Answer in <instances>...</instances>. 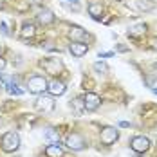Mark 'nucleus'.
<instances>
[{
    "label": "nucleus",
    "instance_id": "obj_1",
    "mask_svg": "<svg viewBox=\"0 0 157 157\" xmlns=\"http://www.w3.org/2000/svg\"><path fill=\"white\" fill-rule=\"evenodd\" d=\"M47 85L49 81L44 76H40V74H34V76H31L29 78V81H27V90L31 92V94H44L45 90H47Z\"/></svg>",
    "mask_w": 157,
    "mask_h": 157
},
{
    "label": "nucleus",
    "instance_id": "obj_2",
    "mask_svg": "<svg viewBox=\"0 0 157 157\" xmlns=\"http://www.w3.org/2000/svg\"><path fill=\"white\" fill-rule=\"evenodd\" d=\"M0 144H2V150L4 152H15V150H18V146H20V136L16 132H7V134H4Z\"/></svg>",
    "mask_w": 157,
    "mask_h": 157
},
{
    "label": "nucleus",
    "instance_id": "obj_3",
    "mask_svg": "<svg viewBox=\"0 0 157 157\" xmlns=\"http://www.w3.org/2000/svg\"><path fill=\"white\" fill-rule=\"evenodd\" d=\"M34 107H36V110H40L44 114H49L54 110V101L49 96H38V99L34 101Z\"/></svg>",
    "mask_w": 157,
    "mask_h": 157
},
{
    "label": "nucleus",
    "instance_id": "obj_4",
    "mask_svg": "<svg viewBox=\"0 0 157 157\" xmlns=\"http://www.w3.org/2000/svg\"><path fill=\"white\" fill-rule=\"evenodd\" d=\"M117 137H119V130L114 126H105L101 130V143L103 144H112L117 141Z\"/></svg>",
    "mask_w": 157,
    "mask_h": 157
},
{
    "label": "nucleus",
    "instance_id": "obj_5",
    "mask_svg": "<svg viewBox=\"0 0 157 157\" xmlns=\"http://www.w3.org/2000/svg\"><path fill=\"white\" fill-rule=\"evenodd\" d=\"M65 144H67L71 150H76V152H78V150H83V148H85L87 143H85V139H83L79 134H69L67 139H65Z\"/></svg>",
    "mask_w": 157,
    "mask_h": 157
},
{
    "label": "nucleus",
    "instance_id": "obj_6",
    "mask_svg": "<svg viewBox=\"0 0 157 157\" xmlns=\"http://www.w3.org/2000/svg\"><path fill=\"white\" fill-rule=\"evenodd\" d=\"M130 146H132V150H134V152H137V154H144V152L150 148V139H148V137H144V136H137V137H134V139H132Z\"/></svg>",
    "mask_w": 157,
    "mask_h": 157
},
{
    "label": "nucleus",
    "instance_id": "obj_7",
    "mask_svg": "<svg viewBox=\"0 0 157 157\" xmlns=\"http://www.w3.org/2000/svg\"><path fill=\"white\" fill-rule=\"evenodd\" d=\"M99 105H101V98L98 94L89 92V94L83 98V107H85V110H98Z\"/></svg>",
    "mask_w": 157,
    "mask_h": 157
},
{
    "label": "nucleus",
    "instance_id": "obj_8",
    "mask_svg": "<svg viewBox=\"0 0 157 157\" xmlns=\"http://www.w3.org/2000/svg\"><path fill=\"white\" fill-rule=\"evenodd\" d=\"M69 38H71L72 42H81V44H85V42H87V38H89V34L83 31L81 27L72 25V27H71V31H69Z\"/></svg>",
    "mask_w": 157,
    "mask_h": 157
},
{
    "label": "nucleus",
    "instance_id": "obj_9",
    "mask_svg": "<svg viewBox=\"0 0 157 157\" xmlns=\"http://www.w3.org/2000/svg\"><path fill=\"white\" fill-rule=\"evenodd\" d=\"M45 71H47L49 74H56V72H60V69H62V62L60 60H56V58H49V60H44V62L40 63Z\"/></svg>",
    "mask_w": 157,
    "mask_h": 157
},
{
    "label": "nucleus",
    "instance_id": "obj_10",
    "mask_svg": "<svg viewBox=\"0 0 157 157\" xmlns=\"http://www.w3.org/2000/svg\"><path fill=\"white\" fill-rule=\"evenodd\" d=\"M69 51L72 52V56L79 58V56H83V54L89 51V45H87V44H81V42H72V44L69 45Z\"/></svg>",
    "mask_w": 157,
    "mask_h": 157
},
{
    "label": "nucleus",
    "instance_id": "obj_11",
    "mask_svg": "<svg viewBox=\"0 0 157 157\" xmlns=\"http://www.w3.org/2000/svg\"><path fill=\"white\" fill-rule=\"evenodd\" d=\"M47 90L51 96H62L65 92V85H63L62 81H58V79H52L47 85Z\"/></svg>",
    "mask_w": 157,
    "mask_h": 157
},
{
    "label": "nucleus",
    "instance_id": "obj_12",
    "mask_svg": "<svg viewBox=\"0 0 157 157\" xmlns=\"http://www.w3.org/2000/svg\"><path fill=\"white\" fill-rule=\"evenodd\" d=\"M89 15L96 18V20H99L101 15H103V6H101V2H90L89 4Z\"/></svg>",
    "mask_w": 157,
    "mask_h": 157
},
{
    "label": "nucleus",
    "instance_id": "obj_13",
    "mask_svg": "<svg viewBox=\"0 0 157 157\" xmlns=\"http://www.w3.org/2000/svg\"><path fill=\"white\" fill-rule=\"evenodd\" d=\"M38 22H40L42 25H49V24H52V22H54V15H52V11H49V9L40 11V15H38Z\"/></svg>",
    "mask_w": 157,
    "mask_h": 157
},
{
    "label": "nucleus",
    "instance_id": "obj_14",
    "mask_svg": "<svg viewBox=\"0 0 157 157\" xmlns=\"http://www.w3.org/2000/svg\"><path fill=\"white\" fill-rule=\"evenodd\" d=\"M45 154L47 157H63V150L60 148V144H49L47 148H45Z\"/></svg>",
    "mask_w": 157,
    "mask_h": 157
},
{
    "label": "nucleus",
    "instance_id": "obj_15",
    "mask_svg": "<svg viewBox=\"0 0 157 157\" xmlns=\"http://www.w3.org/2000/svg\"><path fill=\"white\" fill-rule=\"evenodd\" d=\"M146 33V24H136L128 29V34L130 36H143Z\"/></svg>",
    "mask_w": 157,
    "mask_h": 157
},
{
    "label": "nucleus",
    "instance_id": "obj_16",
    "mask_svg": "<svg viewBox=\"0 0 157 157\" xmlns=\"http://www.w3.org/2000/svg\"><path fill=\"white\" fill-rule=\"evenodd\" d=\"M34 33H36L34 25H33V24H25V25L22 27V31H20V36H22V38H33Z\"/></svg>",
    "mask_w": 157,
    "mask_h": 157
},
{
    "label": "nucleus",
    "instance_id": "obj_17",
    "mask_svg": "<svg viewBox=\"0 0 157 157\" xmlns=\"http://www.w3.org/2000/svg\"><path fill=\"white\" fill-rule=\"evenodd\" d=\"M136 4H137V7L141 9V11H152L154 7H155V4L154 2H150V0H136Z\"/></svg>",
    "mask_w": 157,
    "mask_h": 157
},
{
    "label": "nucleus",
    "instance_id": "obj_18",
    "mask_svg": "<svg viewBox=\"0 0 157 157\" xmlns=\"http://www.w3.org/2000/svg\"><path fill=\"white\" fill-rule=\"evenodd\" d=\"M144 83H146L152 90H155L157 89V74H146V76H144Z\"/></svg>",
    "mask_w": 157,
    "mask_h": 157
},
{
    "label": "nucleus",
    "instance_id": "obj_19",
    "mask_svg": "<svg viewBox=\"0 0 157 157\" xmlns=\"http://www.w3.org/2000/svg\"><path fill=\"white\" fill-rule=\"evenodd\" d=\"M45 137H47L49 141H52V143H58V141H60L58 132H56V130H52V128H47V130H45Z\"/></svg>",
    "mask_w": 157,
    "mask_h": 157
},
{
    "label": "nucleus",
    "instance_id": "obj_20",
    "mask_svg": "<svg viewBox=\"0 0 157 157\" xmlns=\"http://www.w3.org/2000/svg\"><path fill=\"white\" fill-rule=\"evenodd\" d=\"M94 69L98 71V72H109V67H107L103 62H96L94 63Z\"/></svg>",
    "mask_w": 157,
    "mask_h": 157
},
{
    "label": "nucleus",
    "instance_id": "obj_21",
    "mask_svg": "<svg viewBox=\"0 0 157 157\" xmlns=\"http://www.w3.org/2000/svg\"><path fill=\"white\" fill-rule=\"evenodd\" d=\"M72 105H74V109H76V112H81V110H85V107H83V99H74V101H72Z\"/></svg>",
    "mask_w": 157,
    "mask_h": 157
},
{
    "label": "nucleus",
    "instance_id": "obj_22",
    "mask_svg": "<svg viewBox=\"0 0 157 157\" xmlns=\"http://www.w3.org/2000/svg\"><path fill=\"white\" fill-rule=\"evenodd\" d=\"M0 29H2V33H4V34H9V31H7V25H6V22H0Z\"/></svg>",
    "mask_w": 157,
    "mask_h": 157
},
{
    "label": "nucleus",
    "instance_id": "obj_23",
    "mask_svg": "<svg viewBox=\"0 0 157 157\" xmlns=\"http://www.w3.org/2000/svg\"><path fill=\"white\" fill-rule=\"evenodd\" d=\"M114 56V52H99V58H110Z\"/></svg>",
    "mask_w": 157,
    "mask_h": 157
},
{
    "label": "nucleus",
    "instance_id": "obj_24",
    "mask_svg": "<svg viewBox=\"0 0 157 157\" xmlns=\"http://www.w3.org/2000/svg\"><path fill=\"white\" fill-rule=\"evenodd\" d=\"M4 67H6V60H4V58H0V72L4 71Z\"/></svg>",
    "mask_w": 157,
    "mask_h": 157
},
{
    "label": "nucleus",
    "instance_id": "obj_25",
    "mask_svg": "<svg viewBox=\"0 0 157 157\" xmlns=\"http://www.w3.org/2000/svg\"><path fill=\"white\" fill-rule=\"evenodd\" d=\"M119 125H121V126H125V128H126V126H130V123H126V121H121Z\"/></svg>",
    "mask_w": 157,
    "mask_h": 157
},
{
    "label": "nucleus",
    "instance_id": "obj_26",
    "mask_svg": "<svg viewBox=\"0 0 157 157\" xmlns=\"http://www.w3.org/2000/svg\"><path fill=\"white\" fill-rule=\"evenodd\" d=\"M152 45H154V49H155V51H157V38H155V40H154V42H152Z\"/></svg>",
    "mask_w": 157,
    "mask_h": 157
},
{
    "label": "nucleus",
    "instance_id": "obj_27",
    "mask_svg": "<svg viewBox=\"0 0 157 157\" xmlns=\"http://www.w3.org/2000/svg\"><path fill=\"white\" fill-rule=\"evenodd\" d=\"M2 87H4V83H2V79H0V89H2Z\"/></svg>",
    "mask_w": 157,
    "mask_h": 157
},
{
    "label": "nucleus",
    "instance_id": "obj_28",
    "mask_svg": "<svg viewBox=\"0 0 157 157\" xmlns=\"http://www.w3.org/2000/svg\"><path fill=\"white\" fill-rule=\"evenodd\" d=\"M69 2H79V0H69Z\"/></svg>",
    "mask_w": 157,
    "mask_h": 157
},
{
    "label": "nucleus",
    "instance_id": "obj_29",
    "mask_svg": "<svg viewBox=\"0 0 157 157\" xmlns=\"http://www.w3.org/2000/svg\"><path fill=\"white\" fill-rule=\"evenodd\" d=\"M0 121H2V114H0Z\"/></svg>",
    "mask_w": 157,
    "mask_h": 157
}]
</instances>
